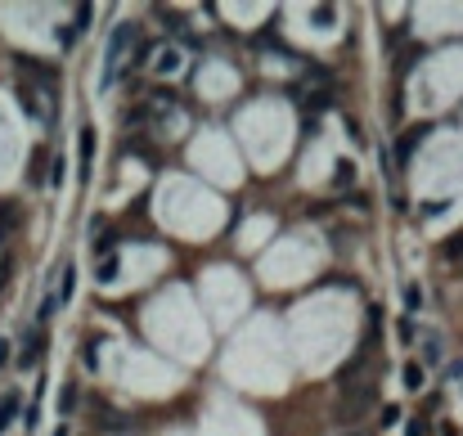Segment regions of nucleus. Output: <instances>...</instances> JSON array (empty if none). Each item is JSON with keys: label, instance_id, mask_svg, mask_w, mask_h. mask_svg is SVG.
Here are the masks:
<instances>
[{"label": "nucleus", "instance_id": "nucleus-27", "mask_svg": "<svg viewBox=\"0 0 463 436\" xmlns=\"http://www.w3.org/2000/svg\"><path fill=\"white\" fill-rule=\"evenodd\" d=\"M149 54H153V45H149V41H140V54H136V68H144V63H149Z\"/></svg>", "mask_w": 463, "mask_h": 436}, {"label": "nucleus", "instance_id": "nucleus-11", "mask_svg": "<svg viewBox=\"0 0 463 436\" xmlns=\"http://www.w3.org/2000/svg\"><path fill=\"white\" fill-rule=\"evenodd\" d=\"M423 378H428V373H423V365H414V360H409V365H405V387H409V392H419Z\"/></svg>", "mask_w": 463, "mask_h": 436}, {"label": "nucleus", "instance_id": "nucleus-4", "mask_svg": "<svg viewBox=\"0 0 463 436\" xmlns=\"http://www.w3.org/2000/svg\"><path fill=\"white\" fill-rule=\"evenodd\" d=\"M428 131H432V126L423 122V126H409L405 135H400V144H396V162H400V166H405L409 157H414V149H419V144H423V135H428Z\"/></svg>", "mask_w": 463, "mask_h": 436}, {"label": "nucleus", "instance_id": "nucleus-1", "mask_svg": "<svg viewBox=\"0 0 463 436\" xmlns=\"http://www.w3.org/2000/svg\"><path fill=\"white\" fill-rule=\"evenodd\" d=\"M378 405V373H369V378H360L356 387H347L342 401L333 405V423L337 428H356V423H364V414Z\"/></svg>", "mask_w": 463, "mask_h": 436}, {"label": "nucleus", "instance_id": "nucleus-3", "mask_svg": "<svg viewBox=\"0 0 463 436\" xmlns=\"http://www.w3.org/2000/svg\"><path fill=\"white\" fill-rule=\"evenodd\" d=\"M369 356H373V351H364V346H360L356 356H351L347 365L337 369V392H347V387H356L360 378H369V373H373V369H369Z\"/></svg>", "mask_w": 463, "mask_h": 436}, {"label": "nucleus", "instance_id": "nucleus-13", "mask_svg": "<svg viewBox=\"0 0 463 436\" xmlns=\"http://www.w3.org/2000/svg\"><path fill=\"white\" fill-rule=\"evenodd\" d=\"M333 185H337V189H342V185H356V166H351V162H337Z\"/></svg>", "mask_w": 463, "mask_h": 436}, {"label": "nucleus", "instance_id": "nucleus-10", "mask_svg": "<svg viewBox=\"0 0 463 436\" xmlns=\"http://www.w3.org/2000/svg\"><path fill=\"white\" fill-rule=\"evenodd\" d=\"M306 81H315L320 90H328V68H320V63H306V72H301Z\"/></svg>", "mask_w": 463, "mask_h": 436}, {"label": "nucleus", "instance_id": "nucleus-21", "mask_svg": "<svg viewBox=\"0 0 463 436\" xmlns=\"http://www.w3.org/2000/svg\"><path fill=\"white\" fill-rule=\"evenodd\" d=\"M400 423V405H383V428H396Z\"/></svg>", "mask_w": 463, "mask_h": 436}, {"label": "nucleus", "instance_id": "nucleus-7", "mask_svg": "<svg viewBox=\"0 0 463 436\" xmlns=\"http://www.w3.org/2000/svg\"><path fill=\"white\" fill-rule=\"evenodd\" d=\"M36 356H41V333H32L28 342H23V356H18V365H23V369H32V365H36Z\"/></svg>", "mask_w": 463, "mask_h": 436}, {"label": "nucleus", "instance_id": "nucleus-23", "mask_svg": "<svg viewBox=\"0 0 463 436\" xmlns=\"http://www.w3.org/2000/svg\"><path fill=\"white\" fill-rule=\"evenodd\" d=\"M405 436H428V423H423V418H409V423H405Z\"/></svg>", "mask_w": 463, "mask_h": 436}, {"label": "nucleus", "instance_id": "nucleus-2", "mask_svg": "<svg viewBox=\"0 0 463 436\" xmlns=\"http://www.w3.org/2000/svg\"><path fill=\"white\" fill-rule=\"evenodd\" d=\"M140 41V28L136 23H117L113 36H108V50H104V77H100V90H113L121 63H126V50Z\"/></svg>", "mask_w": 463, "mask_h": 436}, {"label": "nucleus", "instance_id": "nucleus-8", "mask_svg": "<svg viewBox=\"0 0 463 436\" xmlns=\"http://www.w3.org/2000/svg\"><path fill=\"white\" fill-rule=\"evenodd\" d=\"M14 414H18V396L9 392L5 401H0V436H5V428H9V418H14Z\"/></svg>", "mask_w": 463, "mask_h": 436}, {"label": "nucleus", "instance_id": "nucleus-16", "mask_svg": "<svg viewBox=\"0 0 463 436\" xmlns=\"http://www.w3.org/2000/svg\"><path fill=\"white\" fill-rule=\"evenodd\" d=\"M59 405H64V414H72V409H77V387H72V382H64V396H59Z\"/></svg>", "mask_w": 463, "mask_h": 436}, {"label": "nucleus", "instance_id": "nucleus-25", "mask_svg": "<svg viewBox=\"0 0 463 436\" xmlns=\"http://www.w3.org/2000/svg\"><path fill=\"white\" fill-rule=\"evenodd\" d=\"M50 166H54V171H50V185H64V166H68V162H64V157H54Z\"/></svg>", "mask_w": 463, "mask_h": 436}, {"label": "nucleus", "instance_id": "nucleus-15", "mask_svg": "<svg viewBox=\"0 0 463 436\" xmlns=\"http://www.w3.org/2000/svg\"><path fill=\"white\" fill-rule=\"evenodd\" d=\"M72 288H77V270H64V288H59V301H72Z\"/></svg>", "mask_w": 463, "mask_h": 436}, {"label": "nucleus", "instance_id": "nucleus-30", "mask_svg": "<svg viewBox=\"0 0 463 436\" xmlns=\"http://www.w3.org/2000/svg\"><path fill=\"white\" fill-rule=\"evenodd\" d=\"M5 360H9V342H0V369H5Z\"/></svg>", "mask_w": 463, "mask_h": 436}, {"label": "nucleus", "instance_id": "nucleus-17", "mask_svg": "<svg viewBox=\"0 0 463 436\" xmlns=\"http://www.w3.org/2000/svg\"><path fill=\"white\" fill-rule=\"evenodd\" d=\"M306 104L315 108V113H320V108H328V104H333V90H315V95H311Z\"/></svg>", "mask_w": 463, "mask_h": 436}, {"label": "nucleus", "instance_id": "nucleus-9", "mask_svg": "<svg viewBox=\"0 0 463 436\" xmlns=\"http://www.w3.org/2000/svg\"><path fill=\"white\" fill-rule=\"evenodd\" d=\"M95 279H100V284H113V279H117V257H104L100 270H95Z\"/></svg>", "mask_w": 463, "mask_h": 436}, {"label": "nucleus", "instance_id": "nucleus-19", "mask_svg": "<svg viewBox=\"0 0 463 436\" xmlns=\"http://www.w3.org/2000/svg\"><path fill=\"white\" fill-rule=\"evenodd\" d=\"M90 18H95V9H90V5H77V32H86Z\"/></svg>", "mask_w": 463, "mask_h": 436}, {"label": "nucleus", "instance_id": "nucleus-6", "mask_svg": "<svg viewBox=\"0 0 463 436\" xmlns=\"http://www.w3.org/2000/svg\"><path fill=\"white\" fill-rule=\"evenodd\" d=\"M90 157H95V126H81V153H77V162H81V180L90 176Z\"/></svg>", "mask_w": 463, "mask_h": 436}, {"label": "nucleus", "instance_id": "nucleus-26", "mask_svg": "<svg viewBox=\"0 0 463 436\" xmlns=\"http://www.w3.org/2000/svg\"><path fill=\"white\" fill-rule=\"evenodd\" d=\"M445 378H450V382L463 378V360H450V365H445Z\"/></svg>", "mask_w": 463, "mask_h": 436}, {"label": "nucleus", "instance_id": "nucleus-5", "mask_svg": "<svg viewBox=\"0 0 463 436\" xmlns=\"http://www.w3.org/2000/svg\"><path fill=\"white\" fill-rule=\"evenodd\" d=\"M18 108H23L28 117H36V122H45V126H50V113L41 108V99H36V90H32V86H18Z\"/></svg>", "mask_w": 463, "mask_h": 436}, {"label": "nucleus", "instance_id": "nucleus-14", "mask_svg": "<svg viewBox=\"0 0 463 436\" xmlns=\"http://www.w3.org/2000/svg\"><path fill=\"white\" fill-rule=\"evenodd\" d=\"M405 310H423V288L419 284H405Z\"/></svg>", "mask_w": 463, "mask_h": 436}, {"label": "nucleus", "instance_id": "nucleus-24", "mask_svg": "<svg viewBox=\"0 0 463 436\" xmlns=\"http://www.w3.org/2000/svg\"><path fill=\"white\" fill-rule=\"evenodd\" d=\"M423 356H428V360H441V337H428V346H423Z\"/></svg>", "mask_w": 463, "mask_h": 436}, {"label": "nucleus", "instance_id": "nucleus-22", "mask_svg": "<svg viewBox=\"0 0 463 436\" xmlns=\"http://www.w3.org/2000/svg\"><path fill=\"white\" fill-rule=\"evenodd\" d=\"M81 360H86V369H100V351H95V342H86V351H81Z\"/></svg>", "mask_w": 463, "mask_h": 436}, {"label": "nucleus", "instance_id": "nucleus-28", "mask_svg": "<svg viewBox=\"0 0 463 436\" xmlns=\"http://www.w3.org/2000/svg\"><path fill=\"white\" fill-rule=\"evenodd\" d=\"M396 333H400V342H414V320H400Z\"/></svg>", "mask_w": 463, "mask_h": 436}, {"label": "nucleus", "instance_id": "nucleus-20", "mask_svg": "<svg viewBox=\"0 0 463 436\" xmlns=\"http://www.w3.org/2000/svg\"><path fill=\"white\" fill-rule=\"evenodd\" d=\"M445 257H450V261H455V257H463V234L445 238Z\"/></svg>", "mask_w": 463, "mask_h": 436}, {"label": "nucleus", "instance_id": "nucleus-29", "mask_svg": "<svg viewBox=\"0 0 463 436\" xmlns=\"http://www.w3.org/2000/svg\"><path fill=\"white\" fill-rule=\"evenodd\" d=\"M54 310H59V297H45V306H41V320H50Z\"/></svg>", "mask_w": 463, "mask_h": 436}, {"label": "nucleus", "instance_id": "nucleus-18", "mask_svg": "<svg viewBox=\"0 0 463 436\" xmlns=\"http://www.w3.org/2000/svg\"><path fill=\"white\" fill-rule=\"evenodd\" d=\"M113 248H117V234H104L100 243H95V252H100V261H104V257H113Z\"/></svg>", "mask_w": 463, "mask_h": 436}, {"label": "nucleus", "instance_id": "nucleus-12", "mask_svg": "<svg viewBox=\"0 0 463 436\" xmlns=\"http://www.w3.org/2000/svg\"><path fill=\"white\" fill-rule=\"evenodd\" d=\"M311 18H315V28H333V18H337V14H333V5H315V9H311Z\"/></svg>", "mask_w": 463, "mask_h": 436}]
</instances>
